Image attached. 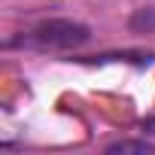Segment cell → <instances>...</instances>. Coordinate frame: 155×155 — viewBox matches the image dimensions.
Instances as JSON below:
<instances>
[{
    "instance_id": "3957f363",
    "label": "cell",
    "mask_w": 155,
    "mask_h": 155,
    "mask_svg": "<svg viewBox=\"0 0 155 155\" xmlns=\"http://www.w3.org/2000/svg\"><path fill=\"white\" fill-rule=\"evenodd\" d=\"M88 61H94V64H104V61H131V64H149L152 61V55H146V52H122V55H94V58H88Z\"/></svg>"
},
{
    "instance_id": "277c9868",
    "label": "cell",
    "mask_w": 155,
    "mask_h": 155,
    "mask_svg": "<svg viewBox=\"0 0 155 155\" xmlns=\"http://www.w3.org/2000/svg\"><path fill=\"white\" fill-rule=\"evenodd\" d=\"M107 152H155V146L149 140H119V143H110Z\"/></svg>"
},
{
    "instance_id": "5b68a950",
    "label": "cell",
    "mask_w": 155,
    "mask_h": 155,
    "mask_svg": "<svg viewBox=\"0 0 155 155\" xmlns=\"http://www.w3.org/2000/svg\"><path fill=\"white\" fill-rule=\"evenodd\" d=\"M140 131H143V134H149V137H155V116L143 119V122H140Z\"/></svg>"
},
{
    "instance_id": "6da1fadb",
    "label": "cell",
    "mask_w": 155,
    "mask_h": 155,
    "mask_svg": "<svg viewBox=\"0 0 155 155\" xmlns=\"http://www.w3.org/2000/svg\"><path fill=\"white\" fill-rule=\"evenodd\" d=\"M91 40V28L73 18H43L15 37L6 40V49H34V52H70Z\"/></svg>"
},
{
    "instance_id": "7a4b0ae2",
    "label": "cell",
    "mask_w": 155,
    "mask_h": 155,
    "mask_svg": "<svg viewBox=\"0 0 155 155\" xmlns=\"http://www.w3.org/2000/svg\"><path fill=\"white\" fill-rule=\"evenodd\" d=\"M128 28H131L134 34H152V31H155V6L134 9V15L128 18Z\"/></svg>"
}]
</instances>
